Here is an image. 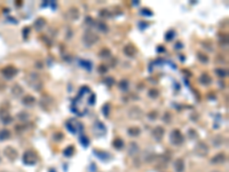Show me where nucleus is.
Segmentation results:
<instances>
[{
  "label": "nucleus",
  "mask_w": 229,
  "mask_h": 172,
  "mask_svg": "<svg viewBox=\"0 0 229 172\" xmlns=\"http://www.w3.org/2000/svg\"><path fill=\"white\" fill-rule=\"evenodd\" d=\"M26 82H28L29 86L32 87L36 91H40L43 88V86H44V83H43L40 76L38 74H36V73H31L29 75L26 77Z\"/></svg>",
  "instance_id": "1"
},
{
  "label": "nucleus",
  "mask_w": 229,
  "mask_h": 172,
  "mask_svg": "<svg viewBox=\"0 0 229 172\" xmlns=\"http://www.w3.org/2000/svg\"><path fill=\"white\" fill-rule=\"evenodd\" d=\"M99 40V37L96 33H94L92 30H87L84 36H83V41H84V45L86 47H92L94 44H96Z\"/></svg>",
  "instance_id": "2"
},
{
  "label": "nucleus",
  "mask_w": 229,
  "mask_h": 172,
  "mask_svg": "<svg viewBox=\"0 0 229 172\" xmlns=\"http://www.w3.org/2000/svg\"><path fill=\"white\" fill-rule=\"evenodd\" d=\"M170 141H171V144L174 145V146H180V145H182L183 141H184V138H183L182 133L180 132V130H178V128L172 130V132L170 133Z\"/></svg>",
  "instance_id": "3"
},
{
  "label": "nucleus",
  "mask_w": 229,
  "mask_h": 172,
  "mask_svg": "<svg viewBox=\"0 0 229 172\" xmlns=\"http://www.w3.org/2000/svg\"><path fill=\"white\" fill-rule=\"evenodd\" d=\"M38 161V157L34 151L32 150H26L23 155V163L25 165H34Z\"/></svg>",
  "instance_id": "4"
},
{
  "label": "nucleus",
  "mask_w": 229,
  "mask_h": 172,
  "mask_svg": "<svg viewBox=\"0 0 229 172\" xmlns=\"http://www.w3.org/2000/svg\"><path fill=\"white\" fill-rule=\"evenodd\" d=\"M66 19L68 20V21H77L78 19H79V16H80V12H79V9L77 8V7H70L68 10H67V13H66Z\"/></svg>",
  "instance_id": "5"
},
{
  "label": "nucleus",
  "mask_w": 229,
  "mask_h": 172,
  "mask_svg": "<svg viewBox=\"0 0 229 172\" xmlns=\"http://www.w3.org/2000/svg\"><path fill=\"white\" fill-rule=\"evenodd\" d=\"M195 154L197 156H201V157H204L208 154V147L205 142L203 141H199L196 146H195Z\"/></svg>",
  "instance_id": "6"
},
{
  "label": "nucleus",
  "mask_w": 229,
  "mask_h": 172,
  "mask_svg": "<svg viewBox=\"0 0 229 172\" xmlns=\"http://www.w3.org/2000/svg\"><path fill=\"white\" fill-rule=\"evenodd\" d=\"M143 116V110L139 106H133L128 110V117L132 120H140Z\"/></svg>",
  "instance_id": "7"
},
{
  "label": "nucleus",
  "mask_w": 229,
  "mask_h": 172,
  "mask_svg": "<svg viewBox=\"0 0 229 172\" xmlns=\"http://www.w3.org/2000/svg\"><path fill=\"white\" fill-rule=\"evenodd\" d=\"M1 73H2V75H3L5 78L12 79V78H14V77L17 75V69H16L14 66H7V67H5V68L1 70Z\"/></svg>",
  "instance_id": "8"
},
{
  "label": "nucleus",
  "mask_w": 229,
  "mask_h": 172,
  "mask_svg": "<svg viewBox=\"0 0 229 172\" xmlns=\"http://www.w3.org/2000/svg\"><path fill=\"white\" fill-rule=\"evenodd\" d=\"M3 154H5V156H6L8 160H10V161L16 160V157H17V155H19L17 150L14 149L13 147H10V146H8V147H6L3 149Z\"/></svg>",
  "instance_id": "9"
},
{
  "label": "nucleus",
  "mask_w": 229,
  "mask_h": 172,
  "mask_svg": "<svg viewBox=\"0 0 229 172\" xmlns=\"http://www.w3.org/2000/svg\"><path fill=\"white\" fill-rule=\"evenodd\" d=\"M67 127H68L69 130H70V132L71 133H77L79 130H78V127H83L81 126V124L79 123V122H77L76 120H73V118H71V120H69L68 122H67Z\"/></svg>",
  "instance_id": "10"
},
{
  "label": "nucleus",
  "mask_w": 229,
  "mask_h": 172,
  "mask_svg": "<svg viewBox=\"0 0 229 172\" xmlns=\"http://www.w3.org/2000/svg\"><path fill=\"white\" fill-rule=\"evenodd\" d=\"M106 132H107V128H106V126L103 125V123L96 121L95 124H94V133H95L97 137H102V135L106 134Z\"/></svg>",
  "instance_id": "11"
},
{
  "label": "nucleus",
  "mask_w": 229,
  "mask_h": 172,
  "mask_svg": "<svg viewBox=\"0 0 229 172\" xmlns=\"http://www.w3.org/2000/svg\"><path fill=\"white\" fill-rule=\"evenodd\" d=\"M211 162L213 164H223L225 162H227V155L225 153H219L211 158Z\"/></svg>",
  "instance_id": "12"
},
{
  "label": "nucleus",
  "mask_w": 229,
  "mask_h": 172,
  "mask_svg": "<svg viewBox=\"0 0 229 172\" xmlns=\"http://www.w3.org/2000/svg\"><path fill=\"white\" fill-rule=\"evenodd\" d=\"M151 133H152V137L155 138V140L160 141V140L163 139V137H164L165 130H164V127H161V126H156V127L152 130Z\"/></svg>",
  "instance_id": "13"
},
{
  "label": "nucleus",
  "mask_w": 229,
  "mask_h": 172,
  "mask_svg": "<svg viewBox=\"0 0 229 172\" xmlns=\"http://www.w3.org/2000/svg\"><path fill=\"white\" fill-rule=\"evenodd\" d=\"M53 100L49 98V97H44L43 99H40V107L46 110V111H48L50 108H52V104H53V102H52Z\"/></svg>",
  "instance_id": "14"
},
{
  "label": "nucleus",
  "mask_w": 229,
  "mask_h": 172,
  "mask_svg": "<svg viewBox=\"0 0 229 172\" xmlns=\"http://www.w3.org/2000/svg\"><path fill=\"white\" fill-rule=\"evenodd\" d=\"M0 118H1L2 123L5 124L12 123V121H13V117L10 116V114L7 110H0Z\"/></svg>",
  "instance_id": "15"
},
{
  "label": "nucleus",
  "mask_w": 229,
  "mask_h": 172,
  "mask_svg": "<svg viewBox=\"0 0 229 172\" xmlns=\"http://www.w3.org/2000/svg\"><path fill=\"white\" fill-rule=\"evenodd\" d=\"M23 92H24V90H23V87L20 84H15L12 87V94L15 98H20L21 95H23Z\"/></svg>",
  "instance_id": "16"
},
{
  "label": "nucleus",
  "mask_w": 229,
  "mask_h": 172,
  "mask_svg": "<svg viewBox=\"0 0 229 172\" xmlns=\"http://www.w3.org/2000/svg\"><path fill=\"white\" fill-rule=\"evenodd\" d=\"M123 50H124V54H125L126 56H130V57H133V56L137 54V48H135L133 45H131V44L126 45Z\"/></svg>",
  "instance_id": "17"
},
{
  "label": "nucleus",
  "mask_w": 229,
  "mask_h": 172,
  "mask_svg": "<svg viewBox=\"0 0 229 172\" xmlns=\"http://www.w3.org/2000/svg\"><path fill=\"white\" fill-rule=\"evenodd\" d=\"M22 103L25 107H33L36 103V98L32 95H25L22 99Z\"/></svg>",
  "instance_id": "18"
},
{
  "label": "nucleus",
  "mask_w": 229,
  "mask_h": 172,
  "mask_svg": "<svg viewBox=\"0 0 229 172\" xmlns=\"http://www.w3.org/2000/svg\"><path fill=\"white\" fill-rule=\"evenodd\" d=\"M45 26H46V20H45V19H43V17H39V19H37V20L34 21V23H33V28H34L37 31H40V30H43Z\"/></svg>",
  "instance_id": "19"
},
{
  "label": "nucleus",
  "mask_w": 229,
  "mask_h": 172,
  "mask_svg": "<svg viewBox=\"0 0 229 172\" xmlns=\"http://www.w3.org/2000/svg\"><path fill=\"white\" fill-rule=\"evenodd\" d=\"M174 170L177 172H183L184 171V161L182 158H178L174 162Z\"/></svg>",
  "instance_id": "20"
},
{
  "label": "nucleus",
  "mask_w": 229,
  "mask_h": 172,
  "mask_svg": "<svg viewBox=\"0 0 229 172\" xmlns=\"http://www.w3.org/2000/svg\"><path fill=\"white\" fill-rule=\"evenodd\" d=\"M198 80H199V83L203 84V85H210V84L212 83V78H211L207 74H202L199 76Z\"/></svg>",
  "instance_id": "21"
},
{
  "label": "nucleus",
  "mask_w": 229,
  "mask_h": 172,
  "mask_svg": "<svg viewBox=\"0 0 229 172\" xmlns=\"http://www.w3.org/2000/svg\"><path fill=\"white\" fill-rule=\"evenodd\" d=\"M94 24H95V26L97 28V30L101 31V32H108V31H109L108 25L106 24L104 22H102V21H97V22L94 21Z\"/></svg>",
  "instance_id": "22"
},
{
  "label": "nucleus",
  "mask_w": 229,
  "mask_h": 172,
  "mask_svg": "<svg viewBox=\"0 0 229 172\" xmlns=\"http://www.w3.org/2000/svg\"><path fill=\"white\" fill-rule=\"evenodd\" d=\"M94 154H95L100 160H102V161H109V158H110V155H109L108 153H106V151L94 150Z\"/></svg>",
  "instance_id": "23"
},
{
  "label": "nucleus",
  "mask_w": 229,
  "mask_h": 172,
  "mask_svg": "<svg viewBox=\"0 0 229 172\" xmlns=\"http://www.w3.org/2000/svg\"><path fill=\"white\" fill-rule=\"evenodd\" d=\"M99 56H100L101 59H109L110 56H112V54H111V50H110V49L104 47V48H102L100 50Z\"/></svg>",
  "instance_id": "24"
},
{
  "label": "nucleus",
  "mask_w": 229,
  "mask_h": 172,
  "mask_svg": "<svg viewBox=\"0 0 229 172\" xmlns=\"http://www.w3.org/2000/svg\"><path fill=\"white\" fill-rule=\"evenodd\" d=\"M137 153H139V146L135 142H131L130 144V148H128V154L131 156H135Z\"/></svg>",
  "instance_id": "25"
},
{
  "label": "nucleus",
  "mask_w": 229,
  "mask_h": 172,
  "mask_svg": "<svg viewBox=\"0 0 229 172\" xmlns=\"http://www.w3.org/2000/svg\"><path fill=\"white\" fill-rule=\"evenodd\" d=\"M140 133H141V130L137 126H133V127H130L128 128V134L131 137H137Z\"/></svg>",
  "instance_id": "26"
},
{
  "label": "nucleus",
  "mask_w": 229,
  "mask_h": 172,
  "mask_svg": "<svg viewBox=\"0 0 229 172\" xmlns=\"http://www.w3.org/2000/svg\"><path fill=\"white\" fill-rule=\"evenodd\" d=\"M10 138V132L9 130H1L0 131V140H7Z\"/></svg>",
  "instance_id": "27"
},
{
  "label": "nucleus",
  "mask_w": 229,
  "mask_h": 172,
  "mask_svg": "<svg viewBox=\"0 0 229 172\" xmlns=\"http://www.w3.org/2000/svg\"><path fill=\"white\" fill-rule=\"evenodd\" d=\"M197 59H198L202 63H207V62H208V56H207L206 54L201 53V52H198V53H197Z\"/></svg>",
  "instance_id": "28"
},
{
  "label": "nucleus",
  "mask_w": 229,
  "mask_h": 172,
  "mask_svg": "<svg viewBox=\"0 0 229 172\" xmlns=\"http://www.w3.org/2000/svg\"><path fill=\"white\" fill-rule=\"evenodd\" d=\"M222 144H223V139H222L221 135H217V137L213 139V145H214L215 147H219V146H221Z\"/></svg>",
  "instance_id": "29"
},
{
  "label": "nucleus",
  "mask_w": 229,
  "mask_h": 172,
  "mask_svg": "<svg viewBox=\"0 0 229 172\" xmlns=\"http://www.w3.org/2000/svg\"><path fill=\"white\" fill-rule=\"evenodd\" d=\"M174 37H175V31L174 30H170V31H167V33L165 36V39H166V41H172Z\"/></svg>",
  "instance_id": "30"
},
{
  "label": "nucleus",
  "mask_w": 229,
  "mask_h": 172,
  "mask_svg": "<svg viewBox=\"0 0 229 172\" xmlns=\"http://www.w3.org/2000/svg\"><path fill=\"white\" fill-rule=\"evenodd\" d=\"M79 63H80V66H81L83 68H85V69H87V70H91L92 69V63L90 62V61L79 60Z\"/></svg>",
  "instance_id": "31"
},
{
  "label": "nucleus",
  "mask_w": 229,
  "mask_h": 172,
  "mask_svg": "<svg viewBox=\"0 0 229 172\" xmlns=\"http://www.w3.org/2000/svg\"><path fill=\"white\" fill-rule=\"evenodd\" d=\"M148 95H149L151 99H157L158 97H159V91H158V90H156V88H151V90L149 91Z\"/></svg>",
  "instance_id": "32"
},
{
  "label": "nucleus",
  "mask_w": 229,
  "mask_h": 172,
  "mask_svg": "<svg viewBox=\"0 0 229 172\" xmlns=\"http://www.w3.org/2000/svg\"><path fill=\"white\" fill-rule=\"evenodd\" d=\"M73 153H74V148L73 146H70V147H67V149L63 151V154L67 156V157H70V156H72L73 155Z\"/></svg>",
  "instance_id": "33"
},
{
  "label": "nucleus",
  "mask_w": 229,
  "mask_h": 172,
  "mask_svg": "<svg viewBox=\"0 0 229 172\" xmlns=\"http://www.w3.org/2000/svg\"><path fill=\"white\" fill-rule=\"evenodd\" d=\"M114 146L117 149H121V148L124 147V142H123V140L121 139H114Z\"/></svg>",
  "instance_id": "34"
},
{
  "label": "nucleus",
  "mask_w": 229,
  "mask_h": 172,
  "mask_svg": "<svg viewBox=\"0 0 229 172\" xmlns=\"http://www.w3.org/2000/svg\"><path fill=\"white\" fill-rule=\"evenodd\" d=\"M128 82L127 80H121L120 83H119V87H120V90L121 91H127L128 90Z\"/></svg>",
  "instance_id": "35"
},
{
  "label": "nucleus",
  "mask_w": 229,
  "mask_h": 172,
  "mask_svg": "<svg viewBox=\"0 0 229 172\" xmlns=\"http://www.w3.org/2000/svg\"><path fill=\"white\" fill-rule=\"evenodd\" d=\"M157 116H158V114H157V111H156V110H152L151 113H149V114H148V118H149L151 122H152V121H155V120L157 118Z\"/></svg>",
  "instance_id": "36"
},
{
  "label": "nucleus",
  "mask_w": 229,
  "mask_h": 172,
  "mask_svg": "<svg viewBox=\"0 0 229 172\" xmlns=\"http://www.w3.org/2000/svg\"><path fill=\"white\" fill-rule=\"evenodd\" d=\"M79 141L81 142V145H83L84 147H87V146L90 145V141H88V139H87L86 137H84V135H81V137H80Z\"/></svg>",
  "instance_id": "37"
},
{
  "label": "nucleus",
  "mask_w": 229,
  "mask_h": 172,
  "mask_svg": "<svg viewBox=\"0 0 229 172\" xmlns=\"http://www.w3.org/2000/svg\"><path fill=\"white\" fill-rule=\"evenodd\" d=\"M215 74L219 77H226L227 76V71L225 69H215Z\"/></svg>",
  "instance_id": "38"
},
{
  "label": "nucleus",
  "mask_w": 229,
  "mask_h": 172,
  "mask_svg": "<svg viewBox=\"0 0 229 172\" xmlns=\"http://www.w3.org/2000/svg\"><path fill=\"white\" fill-rule=\"evenodd\" d=\"M109 109H110V104L109 103H106L102 108V111H103V115L104 116H108L109 115Z\"/></svg>",
  "instance_id": "39"
},
{
  "label": "nucleus",
  "mask_w": 229,
  "mask_h": 172,
  "mask_svg": "<svg viewBox=\"0 0 229 172\" xmlns=\"http://www.w3.org/2000/svg\"><path fill=\"white\" fill-rule=\"evenodd\" d=\"M54 140L55 141H62L63 140V133H60V132H56L55 134H54Z\"/></svg>",
  "instance_id": "40"
},
{
  "label": "nucleus",
  "mask_w": 229,
  "mask_h": 172,
  "mask_svg": "<svg viewBox=\"0 0 229 172\" xmlns=\"http://www.w3.org/2000/svg\"><path fill=\"white\" fill-rule=\"evenodd\" d=\"M17 117H19V118H20L22 122H23V121L25 122V121H28V118H29L30 116H29V114H25V113H20V114L17 115Z\"/></svg>",
  "instance_id": "41"
},
{
  "label": "nucleus",
  "mask_w": 229,
  "mask_h": 172,
  "mask_svg": "<svg viewBox=\"0 0 229 172\" xmlns=\"http://www.w3.org/2000/svg\"><path fill=\"white\" fill-rule=\"evenodd\" d=\"M171 118H172V116H171L170 113H165L164 116H163V121H164L165 123H170V122H171Z\"/></svg>",
  "instance_id": "42"
},
{
  "label": "nucleus",
  "mask_w": 229,
  "mask_h": 172,
  "mask_svg": "<svg viewBox=\"0 0 229 172\" xmlns=\"http://www.w3.org/2000/svg\"><path fill=\"white\" fill-rule=\"evenodd\" d=\"M188 134H189V137L191 138V139H195V138H197V133L192 130V128H190L189 131H188Z\"/></svg>",
  "instance_id": "43"
},
{
  "label": "nucleus",
  "mask_w": 229,
  "mask_h": 172,
  "mask_svg": "<svg viewBox=\"0 0 229 172\" xmlns=\"http://www.w3.org/2000/svg\"><path fill=\"white\" fill-rule=\"evenodd\" d=\"M99 71H100V73H102V74H106V73L108 71V68H107L104 64H101V66L99 67Z\"/></svg>",
  "instance_id": "44"
},
{
  "label": "nucleus",
  "mask_w": 229,
  "mask_h": 172,
  "mask_svg": "<svg viewBox=\"0 0 229 172\" xmlns=\"http://www.w3.org/2000/svg\"><path fill=\"white\" fill-rule=\"evenodd\" d=\"M141 14L142 15H147V16H152V12H150L149 9H142Z\"/></svg>",
  "instance_id": "45"
},
{
  "label": "nucleus",
  "mask_w": 229,
  "mask_h": 172,
  "mask_svg": "<svg viewBox=\"0 0 229 172\" xmlns=\"http://www.w3.org/2000/svg\"><path fill=\"white\" fill-rule=\"evenodd\" d=\"M100 15L101 16H110V14L107 9H102V12H100Z\"/></svg>",
  "instance_id": "46"
},
{
  "label": "nucleus",
  "mask_w": 229,
  "mask_h": 172,
  "mask_svg": "<svg viewBox=\"0 0 229 172\" xmlns=\"http://www.w3.org/2000/svg\"><path fill=\"white\" fill-rule=\"evenodd\" d=\"M106 83H108V85H112L114 84V79L112 78H106Z\"/></svg>",
  "instance_id": "47"
},
{
  "label": "nucleus",
  "mask_w": 229,
  "mask_h": 172,
  "mask_svg": "<svg viewBox=\"0 0 229 172\" xmlns=\"http://www.w3.org/2000/svg\"><path fill=\"white\" fill-rule=\"evenodd\" d=\"M148 25H149L148 23H144V22H143V23H142V22H140V23H139V26H140L142 30H144V28H147Z\"/></svg>",
  "instance_id": "48"
},
{
  "label": "nucleus",
  "mask_w": 229,
  "mask_h": 172,
  "mask_svg": "<svg viewBox=\"0 0 229 172\" xmlns=\"http://www.w3.org/2000/svg\"><path fill=\"white\" fill-rule=\"evenodd\" d=\"M174 48H175V49H181V48H182V44H181V43H177V44H175V46H174Z\"/></svg>",
  "instance_id": "49"
},
{
  "label": "nucleus",
  "mask_w": 229,
  "mask_h": 172,
  "mask_svg": "<svg viewBox=\"0 0 229 172\" xmlns=\"http://www.w3.org/2000/svg\"><path fill=\"white\" fill-rule=\"evenodd\" d=\"M94 100H95V95L92 94L91 98H90V104H94Z\"/></svg>",
  "instance_id": "50"
},
{
  "label": "nucleus",
  "mask_w": 229,
  "mask_h": 172,
  "mask_svg": "<svg viewBox=\"0 0 229 172\" xmlns=\"http://www.w3.org/2000/svg\"><path fill=\"white\" fill-rule=\"evenodd\" d=\"M160 47H161V48H158V52H164V50H165V49L163 48V46H160Z\"/></svg>",
  "instance_id": "51"
},
{
  "label": "nucleus",
  "mask_w": 229,
  "mask_h": 172,
  "mask_svg": "<svg viewBox=\"0 0 229 172\" xmlns=\"http://www.w3.org/2000/svg\"><path fill=\"white\" fill-rule=\"evenodd\" d=\"M49 172H56V171H55L54 169H50V170H49Z\"/></svg>",
  "instance_id": "52"
},
{
  "label": "nucleus",
  "mask_w": 229,
  "mask_h": 172,
  "mask_svg": "<svg viewBox=\"0 0 229 172\" xmlns=\"http://www.w3.org/2000/svg\"><path fill=\"white\" fill-rule=\"evenodd\" d=\"M213 172H220V171H213Z\"/></svg>",
  "instance_id": "53"
}]
</instances>
